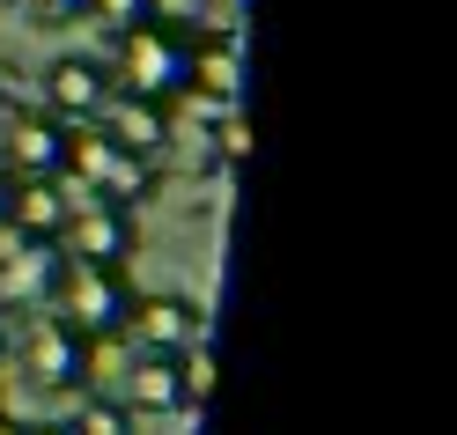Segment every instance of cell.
<instances>
[{"label": "cell", "instance_id": "obj_17", "mask_svg": "<svg viewBox=\"0 0 457 435\" xmlns=\"http://www.w3.org/2000/svg\"><path fill=\"white\" fill-rule=\"evenodd\" d=\"M162 15L155 0H89V22H111V30H126V22H148Z\"/></svg>", "mask_w": 457, "mask_h": 435}, {"label": "cell", "instance_id": "obj_16", "mask_svg": "<svg viewBox=\"0 0 457 435\" xmlns=\"http://www.w3.org/2000/svg\"><path fill=\"white\" fill-rule=\"evenodd\" d=\"M251 155V119H237V111H228V119L214 126V170H237Z\"/></svg>", "mask_w": 457, "mask_h": 435}, {"label": "cell", "instance_id": "obj_24", "mask_svg": "<svg viewBox=\"0 0 457 435\" xmlns=\"http://www.w3.org/2000/svg\"><path fill=\"white\" fill-rule=\"evenodd\" d=\"M207 8H221V15H237V8H244V0H207Z\"/></svg>", "mask_w": 457, "mask_h": 435}, {"label": "cell", "instance_id": "obj_15", "mask_svg": "<svg viewBox=\"0 0 457 435\" xmlns=\"http://www.w3.org/2000/svg\"><path fill=\"white\" fill-rule=\"evenodd\" d=\"M178 384H185V406H192V414L214 398V347H207V339L178 355Z\"/></svg>", "mask_w": 457, "mask_h": 435}, {"label": "cell", "instance_id": "obj_3", "mask_svg": "<svg viewBox=\"0 0 457 435\" xmlns=\"http://www.w3.org/2000/svg\"><path fill=\"white\" fill-rule=\"evenodd\" d=\"M15 355H22V376H30L37 391H81L89 384V362H96V347L81 339L60 310H37L30 325H22L15 339Z\"/></svg>", "mask_w": 457, "mask_h": 435}, {"label": "cell", "instance_id": "obj_19", "mask_svg": "<svg viewBox=\"0 0 457 435\" xmlns=\"http://www.w3.org/2000/svg\"><path fill=\"white\" fill-rule=\"evenodd\" d=\"M30 435H74L67 421H30Z\"/></svg>", "mask_w": 457, "mask_h": 435}, {"label": "cell", "instance_id": "obj_5", "mask_svg": "<svg viewBox=\"0 0 457 435\" xmlns=\"http://www.w3.org/2000/svg\"><path fill=\"white\" fill-rule=\"evenodd\" d=\"M111 67L96 60V52H60V60L45 67V119L60 126H96L104 104H111Z\"/></svg>", "mask_w": 457, "mask_h": 435}, {"label": "cell", "instance_id": "obj_11", "mask_svg": "<svg viewBox=\"0 0 457 435\" xmlns=\"http://www.w3.org/2000/svg\"><path fill=\"white\" fill-rule=\"evenodd\" d=\"M126 414H185V384H178V362L170 355H140L126 369Z\"/></svg>", "mask_w": 457, "mask_h": 435}, {"label": "cell", "instance_id": "obj_7", "mask_svg": "<svg viewBox=\"0 0 457 435\" xmlns=\"http://www.w3.org/2000/svg\"><path fill=\"white\" fill-rule=\"evenodd\" d=\"M74 199H81V192H74L67 178H15V185H8V237H15V244H60Z\"/></svg>", "mask_w": 457, "mask_h": 435}, {"label": "cell", "instance_id": "obj_2", "mask_svg": "<svg viewBox=\"0 0 457 435\" xmlns=\"http://www.w3.org/2000/svg\"><path fill=\"white\" fill-rule=\"evenodd\" d=\"M52 310H60L89 347H104V339H119L126 317H133V280H126V266H81V258H67L60 288H52Z\"/></svg>", "mask_w": 457, "mask_h": 435}, {"label": "cell", "instance_id": "obj_21", "mask_svg": "<svg viewBox=\"0 0 457 435\" xmlns=\"http://www.w3.org/2000/svg\"><path fill=\"white\" fill-rule=\"evenodd\" d=\"M8 185H15V178H8V170H0V229H8Z\"/></svg>", "mask_w": 457, "mask_h": 435}, {"label": "cell", "instance_id": "obj_4", "mask_svg": "<svg viewBox=\"0 0 457 435\" xmlns=\"http://www.w3.org/2000/svg\"><path fill=\"white\" fill-rule=\"evenodd\" d=\"M60 244H67V258H81V266H126V258L140 251V222L126 207H111V199L81 192L67 229H60Z\"/></svg>", "mask_w": 457, "mask_h": 435}, {"label": "cell", "instance_id": "obj_9", "mask_svg": "<svg viewBox=\"0 0 457 435\" xmlns=\"http://www.w3.org/2000/svg\"><path fill=\"white\" fill-rule=\"evenodd\" d=\"M237 81H244V38L228 30H192V60H185V89L199 96H221V104H237Z\"/></svg>", "mask_w": 457, "mask_h": 435}, {"label": "cell", "instance_id": "obj_13", "mask_svg": "<svg viewBox=\"0 0 457 435\" xmlns=\"http://www.w3.org/2000/svg\"><path fill=\"white\" fill-rule=\"evenodd\" d=\"M60 244H22V258H15V273H8V288L22 303H52V288H60Z\"/></svg>", "mask_w": 457, "mask_h": 435}, {"label": "cell", "instance_id": "obj_6", "mask_svg": "<svg viewBox=\"0 0 457 435\" xmlns=\"http://www.w3.org/2000/svg\"><path fill=\"white\" fill-rule=\"evenodd\" d=\"M126 332L140 339V355H170V362H178L185 347L207 339V310H199L192 296H178V288H155V296H133Z\"/></svg>", "mask_w": 457, "mask_h": 435}, {"label": "cell", "instance_id": "obj_12", "mask_svg": "<svg viewBox=\"0 0 457 435\" xmlns=\"http://www.w3.org/2000/svg\"><path fill=\"white\" fill-rule=\"evenodd\" d=\"M96 199H111V207H140V199H155V155H133V148H111L104 178H96Z\"/></svg>", "mask_w": 457, "mask_h": 435}, {"label": "cell", "instance_id": "obj_22", "mask_svg": "<svg viewBox=\"0 0 457 435\" xmlns=\"http://www.w3.org/2000/svg\"><path fill=\"white\" fill-rule=\"evenodd\" d=\"M8 119H15V96H8V89H0V133H8Z\"/></svg>", "mask_w": 457, "mask_h": 435}, {"label": "cell", "instance_id": "obj_8", "mask_svg": "<svg viewBox=\"0 0 457 435\" xmlns=\"http://www.w3.org/2000/svg\"><path fill=\"white\" fill-rule=\"evenodd\" d=\"M60 163H67V126L45 111H15L0 133V170L8 178H60Z\"/></svg>", "mask_w": 457, "mask_h": 435}, {"label": "cell", "instance_id": "obj_10", "mask_svg": "<svg viewBox=\"0 0 457 435\" xmlns=\"http://www.w3.org/2000/svg\"><path fill=\"white\" fill-rule=\"evenodd\" d=\"M96 126L119 140V148H133V155H162V148H170V104H155V96L111 89V104H104Z\"/></svg>", "mask_w": 457, "mask_h": 435}, {"label": "cell", "instance_id": "obj_23", "mask_svg": "<svg viewBox=\"0 0 457 435\" xmlns=\"http://www.w3.org/2000/svg\"><path fill=\"white\" fill-rule=\"evenodd\" d=\"M8 355H15V339H8V325H0V369H8Z\"/></svg>", "mask_w": 457, "mask_h": 435}, {"label": "cell", "instance_id": "obj_1", "mask_svg": "<svg viewBox=\"0 0 457 435\" xmlns=\"http://www.w3.org/2000/svg\"><path fill=\"white\" fill-rule=\"evenodd\" d=\"M185 60H192V30L170 15H148V22H126L111 30V81L126 96H155V104H178L185 96Z\"/></svg>", "mask_w": 457, "mask_h": 435}, {"label": "cell", "instance_id": "obj_20", "mask_svg": "<svg viewBox=\"0 0 457 435\" xmlns=\"http://www.w3.org/2000/svg\"><path fill=\"white\" fill-rule=\"evenodd\" d=\"M0 435H30V421H15V414H0Z\"/></svg>", "mask_w": 457, "mask_h": 435}, {"label": "cell", "instance_id": "obj_14", "mask_svg": "<svg viewBox=\"0 0 457 435\" xmlns=\"http://www.w3.org/2000/svg\"><path fill=\"white\" fill-rule=\"evenodd\" d=\"M67 428L74 435H133V414H126L119 398H81L74 414H67Z\"/></svg>", "mask_w": 457, "mask_h": 435}, {"label": "cell", "instance_id": "obj_18", "mask_svg": "<svg viewBox=\"0 0 457 435\" xmlns=\"http://www.w3.org/2000/svg\"><path fill=\"white\" fill-rule=\"evenodd\" d=\"M37 22H89V0H30Z\"/></svg>", "mask_w": 457, "mask_h": 435}]
</instances>
